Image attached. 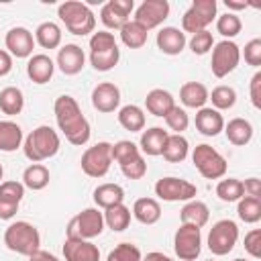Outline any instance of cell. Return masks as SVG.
I'll return each mask as SVG.
<instances>
[{
  "label": "cell",
  "mask_w": 261,
  "mask_h": 261,
  "mask_svg": "<svg viewBox=\"0 0 261 261\" xmlns=\"http://www.w3.org/2000/svg\"><path fill=\"white\" fill-rule=\"evenodd\" d=\"M120 59V49L112 33L98 31L90 37V63L96 71H110Z\"/></svg>",
  "instance_id": "cell-4"
},
{
  "label": "cell",
  "mask_w": 261,
  "mask_h": 261,
  "mask_svg": "<svg viewBox=\"0 0 261 261\" xmlns=\"http://www.w3.org/2000/svg\"><path fill=\"white\" fill-rule=\"evenodd\" d=\"M190 153V145H188V139L181 137V135H169L167 137V143L163 147V159L169 161V163H181Z\"/></svg>",
  "instance_id": "cell-33"
},
{
  "label": "cell",
  "mask_w": 261,
  "mask_h": 261,
  "mask_svg": "<svg viewBox=\"0 0 261 261\" xmlns=\"http://www.w3.org/2000/svg\"><path fill=\"white\" fill-rule=\"evenodd\" d=\"M216 0H194L192 6L181 16V31L184 33H200L216 18Z\"/></svg>",
  "instance_id": "cell-9"
},
{
  "label": "cell",
  "mask_w": 261,
  "mask_h": 261,
  "mask_svg": "<svg viewBox=\"0 0 261 261\" xmlns=\"http://www.w3.org/2000/svg\"><path fill=\"white\" fill-rule=\"evenodd\" d=\"M110 155H112V161H116L118 165H122V163H126V161H130V159L139 157L141 151H139V147H137L133 141H118V143L112 145Z\"/></svg>",
  "instance_id": "cell-43"
},
{
  "label": "cell",
  "mask_w": 261,
  "mask_h": 261,
  "mask_svg": "<svg viewBox=\"0 0 261 261\" xmlns=\"http://www.w3.org/2000/svg\"><path fill=\"white\" fill-rule=\"evenodd\" d=\"M208 100H212L214 110H228L237 102V92L230 86H216L212 94H208Z\"/></svg>",
  "instance_id": "cell-41"
},
{
  "label": "cell",
  "mask_w": 261,
  "mask_h": 261,
  "mask_svg": "<svg viewBox=\"0 0 261 261\" xmlns=\"http://www.w3.org/2000/svg\"><path fill=\"white\" fill-rule=\"evenodd\" d=\"M163 118H165L167 126L173 130V135H181V130H186V128H188V124H190L188 112H186L184 108H179V106H173V108H171Z\"/></svg>",
  "instance_id": "cell-45"
},
{
  "label": "cell",
  "mask_w": 261,
  "mask_h": 261,
  "mask_svg": "<svg viewBox=\"0 0 261 261\" xmlns=\"http://www.w3.org/2000/svg\"><path fill=\"white\" fill-rule=\"evenodd\" d=\"M212 47H214V39H212V33L210 31L194 33L192 39H190V49H192L194 55H206Z\"/></svg>",
  "instance_id": "cell-46"
},
{
  "label": "cell",
  "mask_w": 261,
  "mask_h": 261,
  "mask_svg": "<svg viewBox=\"0 0 261 261\" xmlns=\"http://www.w3.org/2000/svg\"><path fill=\"white\" fill-rule=\"evenodd\" d=\"M245 251L253 257V259H259L261 257V230L259 228H253L245 234Z\"/></svg>",
  "instance_id": "cell-48"
},
{
  "label": "cell",
  "mask_w": 261,
  "mask_h": 261,
  "mask_svg": "<svg viewBox=\"0 0 261 261\" xmlns=\"http://www.w3.org/2000/svg\"><path fill=\"white\" fill-rule=\"evenodd\" d=\"M24 108V96L18 88L14 86H8L4 90H0V110L8 116H14V114H20Z\"/></svg>",
  "instance_id": "cell-37"
},
{
  "label": "cell",
  "mask_w": 261,
  "mask_h": 261,
  "mask_svg": "<svg viewBox=\"0 0 261 261\" xmlns=\"http://www.w3.org/2000/svg\"><path fill=\"white\" fill-rule=\"evenodd\" d=\"M22 143V128L12 120H0V151H16Z\"/></svg>",
  "instance_id": "cell-31"
},
{
  "label": "cell",
  "mask_w": 261,
  "mask_h": 261,
  "mask_svg": "<svg viewBox=\"0 0 261 261\" xmlns=\"http://www.w3.org/2000/svg\"><path fill=\"white\" fill-rule=\"evenodd\" d=\"M186 43H188L186 33L175 27H163L157 33V47L165 55H179L184 51Z\"/></svg>",
  "instance_id": "cell-21"
},
{
  "label": "cell",
  "mask_w": 261,
  "mask_h": 261,
  "mask_svg": "<svg viewBox=\"0 0 261 261\" xmlns=\"http://www.w3.org/2000/svg\"><path fill=\"white\" fill-rule=\"evenodd\" d=\"M24 186L20 181H0V220H10L20 206Z\"/></svg>",
  "instance_id": "cell-16"
},
{
  "label": "cell",
  "mask_w": 261,
  "mask_h": 261,
  "mask_svg": "<svg viewBox=\"0 0 261 261\" xmlns=\"http://www.w3.org/2000/svg\"><path fill=\"white\" fill-rule=\"evenodd\" d=\"M110 149H112V145L106 141H100V143L88 147L82 155V161H80L82 171L88 177H104L110 169V163H112Z\"/></svg>",
  "instance_id": "cell-10"
},
{
  "label": "cell",
  "mask_w": 261,
  "mask_h": 261,
  "mask_svg": "<svg viewBox=\"0 0 261 261\" xmlns=\"http://www.w3.org/2000/svg\"><path fill=\"white\" fill-rule=\"evenodd\" d=\"M94 202L98 208H110L124 202V190L118 184H100L94 190Z\"/></svg>",
  "instance_id": "cell-29"
},
{
  "label": "cell",
  "mask_w": 261,
  "mask_h": 261,
  "mask_svg": "<svg viewBox=\"0 0 261 261\" xmlns=\"http://www.w3.org/2000/svg\"><path fill=\"white\" fill-rule=\"evenodd\" d=\"M4 245L18 255L31 257L41 247V234L31 222L16 220V222L8 224V228L4 230Z\"/></svg>",
  "instance_id": "cell-5"
},
{
  "label": "cell",
  "mask_w": 261,
  "mask_h": 261,
  "mask_svg": "<svg viewBox=\"0 0 261 261\" xmlns=\"http://www.w3.org/2000/svg\"><path fill=\"white\" fill-rule=\"evenodd\" d=\"M173 249L179 261H194L202 251V234L198 226L181 224L173 237Z\"/></svg>",
  "instance_id": "cell-13"
},
{
  "label": "cell",
  "mask_w": 261,
  "mask_h": 261,
  "mask_svg": "<svg viewBox=\"0 0 261 261\" xmlns=\"http://www.w3.org/2000/svg\"><path fill=\"white\" fill-rule=\"evenodd\" d=\"M84 63H86V53L80 45L75 43H69V45H63L57 53V67L65 73V75H75L84 69Z\"/></svg>",
  "instance_id": "cell-19"
},
{
  "label": "cell",
  "mask_w": 261,
  "mask_h": 261,
  "mask_svg": "<svg viewBox=\"0 0 261 261\" xmlns=\"http://www.w3.org/2000/svg\"><path fill=\"white\" fill-rule=\"evenodd\" d=\"M196 128L204 135V137H216L222 128H224V118L218 110L214 108H200L196 114Z\"/></svg>",
  "instance_id": "cell-24"
},
{
  "label": "cell",
  "mask_w": 261,
  "mask_h": 261,
  "mask_svg": "<svg viewBox=\"0 0 261 261\" xmlns=\"http://www.w3.org/2000/svg\"><path fill=\"white\" fill-rule=\"evenodd\" d=\"M192 161H194L196 169L200 171V175L206 179H220L226 173V159L214 147H210L206 143L196 145V149L192 153Z\"/></svg>",
  "instance_id": "cell-7"
},
{
  "label": "cell",
  "mask_w": 261,
  "mask_h": 261,
  "mask_svg": "<svg viewBox=\"0 0 261 261\" xmlns=\"http://www.w3.org/2000/svg\"><path fill=\"white\" fill-rule=\"evenodd\" d=\"M243 190L247 196H253V198H261V184L257 177H249L243 181Z\"/></svg>",
  "instance_id": "cell-51"
},
{
  "label": "cell",
  "mask_w": 261,
  "mask_h": 261,
  "mask_svg": "<svg viewBox=\"0 0 261 261\" xmlns=\"http://www.w3.org/2000/svg\"><path fill=\"white\" fill-rule=\"evenodd\" d=\"M241 61V49L234 41H220L214 45L212 49V61H210V67H212V73L216 77H226L230 71L237 69Z\"/></svg>",
  "instance_id": "cell-12"
},
{
  "label": "cell",
  "mask_w": 261,
  "mask_h": 261,
  "mask_svg": "<svg viewBox=\"0 0 261 261\" xmlns=\"http://www.w3.org/2000/svg\"><path fill=\"white\" fill-rule=\"evenodd\" d=\"M216 196H218L222 202H239V200L245 196L243 181L237 179V177L220 179L218 186H216Z\"/></svg>",
  "instance_id": "cell-40"
},
{
  "label": "cell",
  "mask_w": 261,
  "mask_h": 261,
  "mask_svg": "<svg viewBox=\"0 0 261 261\" xmlns=\"http://www.w3.org/2000/svg\"><path fill=\"white\" fill-rule=\"evenodd\" d=\"M2 175H4V167L0 165V179H2Z\"/></svg>",
  "instance_id": "cell-56"
},
{
  "label": "cell",
  "mask_w": 261,
  "mask_h": 261,
  "mask_svg": "<svg viewBox=\"0 0 261 261\" xmlns=\"http://www.w3.org/2000/svg\"><path fill=\"white\" fill-rule=\"evenodd\" d=\"M133 216L141 224H155L161 218V206L155 198H139L133 204Z\"/></svg>",
  "instance_id": "cell-30"
},
{
  "label": "cell",
  "mask_w": 261,
  "mask_h": 261,
  "mask_svg": "<svg viewBox=\"0 0 261 261\" xmlns=\"http://www.w3.org/2000/svg\"><path fill=\"white\" fill-rule=\"evenodd\" d=\"M145 106H147V110H149L153 116H161V118H163V116L175 106V100H173V96H171L167 90L155 88V90H151V92L147 94Z\"/></svg>",
  "instance_id": "cell-26"
},
{
  "label": "cell",
  "mask_w": 261,
  "mask_h": 261,
  "mask_svg": "<svg viewBox=\"0 0 261 261\" xmlns=\"http://www.w3.org/2000/svg\"><path fill=\"white\" fill-rule=\"evenodd\" d=\"M53 110H55V120L59 130L65 135V139L71 145L82 147L90 141V122L82 114V108L75 102V98L67 94L59 96L53 104Z\"/></svg>",
  "instance_id": "cell-1"
},
{
  "label": "cell",
  "mask_w": 261,
  "mask_h": 261,
  "mask_svg": "<svg viewBox=\"0 0 261 261\" xmlns=\"http://www.w3.org/2000/svg\"><path fill=\"white\" fill-rule=\"evenodd\" d=\"M12 71V55L4 49H0V77L8 75Z\"/></svg>",
  "instance_id": "cell-52"
},
{
  "label": "cell",
  "mask_w": 261,
  "mask_h": 261,
  "mask_svg": "<svg viewBox=\"0 0 261 261\" xmlns=\"http://www.w3.org/2000/svg\"><path fill=\"white\" fill-rule=\"evenodd\" d=\"M147 29H143L139 22L128 20L122 29H120V41L128 47V49H141L147 43Z\"/></svg>",
  "instance_id": "cell-38"
},
{
  "label": "cell",
  "mask_w": 261,
  "mask_h": 261,
  "mask_svg": "<svg viewBox=\"0 0 261 261\" xmlns=\"http://www.w3.org/2000/svg\"><path fill=\"white\" fill-rule=\"evenodd\" d=\"M167 137H169V133L163 130L161 126H151V128H147V130L141 133L139 151H143L145 155L157 157V155L163 153V147L167 143Z\"/></svg>",
  "instance_id": "cell-23"
},
{
  "label": "cell",
  "mask_w": 261,
  "mask_h": 261,
  "mask_svg": "<svg viewBox=\"0 0 261 261\" xmlns=\"http://www.w3.org/2000/svg\"><path fill=\"white\" fill-rule=\"evenodd\" d=\"M59 145H61L59 135H57L51 126L41 124V126H37L35 130H31V133L27 135L22 149H24V157H27L29 161L41 163V161L53 157V155L59 151Z\"/></svg>",
  "instance_id": "cell-2"
},
{
  "label": "cell",
  "mask_w": 261,
  "mask_h": 261,
  "mask_svg": "<svg viewBox=\"0 0 261 261\" xmlns=\"http://www.w3.org/2000/svg\"><path fill=\"white\" fill-rule=\"evenodd\" d=\"M104 230V214L98 208H86L75 214L67 224V239L90 241Z\"/></svg>",
  "instance_id": "cell-6"
},
{
  "label": "cell",
  "mask_w": 261,
  "mask_h": 261,
  "mask_svg": "<svg viewBox=\"0 0 261 261\" xmlns=\"http://www.w3.org/2000/svg\"><path fill=\"white\" fill-rule=\"evenodd\" d=\"M141 251H139V247L137 245H133V243H120V245H116L110 253H108V257H106V261H141Z\"/></svg>",
  "instance_id": "cell-44"
},
{
  "label": "cell",
  "mask_w": 261,
  "mask_h": 261,
  "mask_svg": "<svg viewBox=\"0 0 261 261\" xmlns=\"http://www.w3.org/2000/svg\"><path fill=\"white\" fill-rule=\"evenodd\" d=\"M245 61L253 67H259L261 65V39H251L247 45H245Z\"/></svg>",
  "instance_id": "cell-49"
},
{
  "label": "cell",
  "mask_w": 261,
  "mask_h": 261,
  "mask_svg": "<svg viewBox=\"0 0 261 261\" xmlns=\"http://www.w3.org/2000/svg\"><path fill=\"white\" fill-rule=\"evenodd\" d=\"M237 241H239V226L234 220H228V218L214 222L208 232V249L212 255H218V257L228 255L234 249Z\"/></svg>",
  "instance_id": "cell-8"
},
{
  "label": "cell",
  "mask_w": 261,
  "mask_h": 261,
  "mask_svg": "<svg viewBox=\"0 0 261 261\" xmlns=\"http://www.w3.org/2000/svg\"><path fill=\"white\" fill-rule=\"evenodd\" d=\"M222 130L226 133L228 143H232L237 147H243V145H247L253 139V126L245 118H232V120H228V124H224Z\"/></svg>",
  "instance_id": "cell-28"
},
{
  "label": "cell",
  "mask_w": 261,
  "mask_h": 261,
  "mask_svg": "<svg viewBox=\"0 0 261 261\" xmlns=\"http://www.w3.org/2000/svg\"><path fill=\"white\" fill-rule=\"evenodd\" d=\"M241 29H243V22H241V18L234 12H226V14H220L216 18V31L226 41H230L232 37H237L241 33Z\"/></svg>",
  "instance_id": "cell-42"
},
{
  "label": "cell",
  "mask_w": 261,
  "mask_h": 261,
  "mask_svg": "<svg viewBox=\"0 0 261 261\" xmlns=\"http://www.w3.org/2000/svg\"><path fill=\"white\" fill-rule=\"evenodd\" d=\"M35 41L43 47V49H57L61 45V29L59 24L47 20V22H41L35 31Z\"/></svg>",
  "instance_id": "cell-35"
},
{
  "label": "cell",
  "mask_w": 261,
  "mask_h": 261,
  "mask_svg": "<svg viewBox=\"0 0 261 261\" xmlns=\"http://www.w3.org/2000/svg\"><path fill=\"white\" fill-rule=\"evenodd\" d=\"M57 16L61 18V22L65 24V29L71 35H90L96 29V16L90 10V6L86 2H77V0H67L63 4H59L57 8Z\"/></svg>",
  "instance_id": "cell-3"
},
{
  "label": "cell",
  "mask_w": 261,
  "mask_h": 261,
  "mask_svg": "<svg viewBox=\"0 0 261 261\" xmlns=\"http://www.w3.org/2000/svg\"><path fill=\"white\" fill-rule=\"evenodd\" d=\"M208 218H210V210H208V206H206L204 202H200V200H190V202H186L184 208H181V212H179L181 224H192V226H198V228H202V226L208 222Z\"/></svg>",
  "instance_id": "cell-27"
},
{
  "label": "cell",
  "mask_w": 261,
  "mask_h": 261,
  "mask_svg": "<svg viewBox=\"0 0 261 261\" xmlns=\"http://www.w3.org/2000/svg\"><path fill=\"white\" fill-rule=\"evenodd\" d=\"M92 106L98 112H114L120 106V90L112 82H102L92 92Z\"/></svg>",
  "instance_id": "cell-18"
},
{
  "label": "cell",
  "mask_w": 261,
  "mask_h": 261,
  "mask_svg": "<svg viewBox=\"0 0 261 261\" xmlns=\"http://www.w3.org/2000/svg\"><path fill=\"white\" fill-rule=\"evenodd\" d=\"M120 171H122L124 177H128V179H141V177L147 173V163H145L143 155H139V157H135V159H130V161H126V163H122V165H120Z\"/></svg>",
  "instance_id": "cell-47"
},
{
  "label": "cell",
  "mask_w": 261,
  "mask_h": 261,
  "mask_svg": "<svg viewBox=\"0 0 261 261\" xmlns=\"http://www.w3.org/2000/svg\"><path fill=\"white\" fill-rule=\"evenodd\" d=\"M102 214H104V224H108V228H112L114 232H122L130 224V208H126L124 204L110 206Z\"/></svg>",
  "instance_id": "cell-36"
},
{
  "label": "cell",
  "mask_w": 261,
  "mask_h": 261,
  "mask_svg": "<svg viewBox=\"0 0 261 261\" xmlns=\"http://www.w3.org/2000/svg\"><path fill=\"white\" fill-rule=\"evenodd\" d=\"M141 261H173V259L167 257V255H163V253H159V251H151L145 257H141Z\"/></svg>",
  "instance_id": "cell-54"
},
{
  "label": "cell",
  "mask_w": 261,
  "mask_h": 261,
  "mask_svg": "<svg viewBox=\"0 0 261 261\" xmlns=\"http://www.w3.org/2000/svg\"><path fill=\"white\" fill-rule=\"evenodd\" d=\"M249 92H251V102H253V106H255V108H261V71H257V73L251 77Z\"/></svg>",
  "instance_id": "cell-50"
},
{
  "label": "cell",
  "mask_w": 261,
  "mask_h": 261,
  "mask_svg": "<svg viewBox=\"0 0 261 261\" xmlns=\"http://www.w3.org/2000/svg\"><path fill=\"white\" fill-rule=\"evenodd\" d=\"M65 261H100V251L94 243L84 239H65L63 243Z\"/></svg>",
  "instance_id": "cell-20"
},
{
  "label": "cell",
  "mask_w": 261,
  "mask_h": 261,
  "mask_svg": "<svg viewBox=\"0 0 261 261\" xmlns=\"http://www.w3.org/2000/svg\"><path fill=\"white\" fill-rule=\"evenodd\" d=\"M208 261H212V259H208Z\"/></svg>",
  "instance_id": "cell-58"
},
{
  "label": "cell",
  "mask_w": 261,
  "mask_h": 261,
  "mask_svg": "<svg viewBox=\"0 0 261 261\" xmlns=\"http://www.w3.org/2000/svg\"><path fill=\"white\" fill-rule=\"evenodd\" d=\"M224 4H226V8H230V10H243V8L249 6L247 2H234V0H224Z\"/></svg>",
  "instance_id": "cell-55"
},
{
  "label": "cell",
  "mask_w": 261,
  "mask_h": 261,
  "mask_svg": "<svg viewBox=\"0 0 261 261\" xmlns=\"http://www.w3.org/2000/svg\"><path fill=\"white\" fill-rule=\"evenodd\" d=\"M237 214L243 222L247 224H255L261 220V198H253V196H243L239 200L237 206Z\"/></svg>",
  "instance_id": "cell-39"
},
{
  "label": "cell",
  "mask_w": 261,
  "mask_h": 261,
  "mask_svg": "<svg viewBox=\"0 0 261 261\" xmlns=\"http://www.w3.org/2000/svg\"><path fill=\"white\" fill-rule=\"evenodd\" d=\"M196 194H198V188L192 181L181 177L167 175L155 184V196H159L165 202H190L196 198Z\"/></svg>",
  "instance_id": "cell-11"
},
{
  "label": "cell",
  "mask_w": 261,
  "mask_h": 261,
  "mask_svg": "<svg viewBox=\"0 0 261 261\" xmlns=\"http://www.w3.org/2000/svg\"><path fill=\"white\" fill-rule=\"evenodd\" d=\"M29 261H59L55 255H51V253H47V251H35L31 257H29Z\"/></svg>",
  "instance_id": "cell-53"
},
{
  "label": "cell",
  "mask_w": 261,
  "mask_h": 261,
  "mask_svg": "<svg viewBox=\"0 0 261 261\" xmlns=\"http://www.w3.org/2000/svg\"><path fill=\"white\" fill-rule=\"evenodd\" d=\"M4 43H6L8 53L12 57H18V59L31 57L33 49H35V37H33V33L27 27H12L6 33Z\"/></svg>",
  "instance_id": "cell-17"
},
{
  "label": "cell",
  "mask_w": 261,
  "mask_h": 261,
  "mask_svg": "<svg viewBox=\"0 0 261 261\" xmlns=\"http://www.w3.org/2000/svg\"><path fill=\"white\" fill-rule=\"evenodd\" d=\"M234 261H247V259H241V257H239V259H234Z\"/></svg>",
  "instance_id": "cell-57"
},
{
  "label": "cell",
  "mask_w": 261,
  "mask_h": 261,
  "mask_svg": "<svg viewBox=\"0 0 261 261\" xmlns=\"http://www.w3.org/2000/svg\"><path fill=\"white\" fill-rule=\"evenodd\" d=\"M49 169L43 165V163H31L24 171H22V186L33 190V192H39L43 188H47L49 184Z\"/></svg>",
  "instance_id": "cell-34"
},
{
  "label": "cell",
  "mask_w": 261,
  "mask_h": 261,
  "mask_svg": "<svg viewBox=\"0 0 261 261\" xmlns=\"http://www.w3.org/2000/svg\"><path fill=\"white\" fill-rule=\"evenodd\" d=\"M118 122L122 128L130 133H139L145 128V112L137 104H126L118 110Z\"/></svg>",
  "instance_id": "cell-32"
},
{
  "label": "cell",
  "mask_w": 261,
  "mask_h": 261,
  "mask_svg": "<svg viewBox=\"0 0 261 261\" xmlns=\"http://www.w3.org/2000/svg\"><path fill=\"white\" fill-rule=\"evenodd\" d=\"M167 16H169V2L167 0H145L135 10V22H139L147 31L159 27Z\"/></svg>",
  "instance_id": "cell-14"
},
{
  "label": "cell",
  "mask_w": 261,
  "mask_h": 261,
  "mask_svg": "<svg viewBox=\"0 0 261 261\" xmlns=\"http://www.w3.org/2000/svg\"><path fill=\"white\" fill-rule=\"evenodd\" d=\"M53 71H55V63L49 55L45 53H37V55H31L29 57V63H27V75L35 82V84H47L51 77H53Z\"/></svg>",
  "instance_id": "cell-22"
},
{
  "label": "cell",
  "mask_w": 261,
  "mask_h": 261,
  "mask_svg": "<svg viewBox=\"0 0 261 261\" xmlns=\"http://www.w3.org/2000/svg\"><path fill=\"white\" fill-rule=\"evenodd\" d=\"M179 100L186 108H198L200 110L208 102V90L200 82H186L179 88Z\"/></svg>",
  "instance_id": "cell-25"
},
{
  "label": "cell",
  "mask_w": 261,
  "mask_h": 261,
  "mask_svg": "<svg viewBox=\"0 0 261 261\" xmlns=\"http://www.w3.org/2000/svg\"><path fill=\"white\" fill-rule=\"evenodd\" d=\"M133 0H110L100 10V20L106 29H122L128 22V14L133 12Z\"/></svg>",
  "instance_id": "cell-15"
}]
</instances>
